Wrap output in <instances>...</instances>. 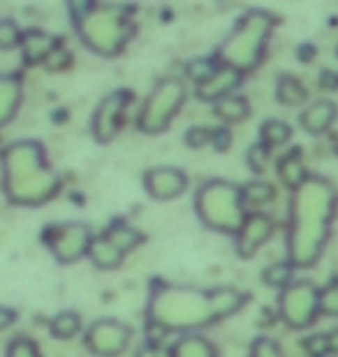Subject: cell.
I'll return each mask as SVG.
<instances>
[{
  "label": "cell",
  "mask_w": 338,
  "mask_h": 357,
  "mask_svg": "<svg viewBox=\"0 0 338 357\" xmlns=\"http://www.w3.org/2000/svg\"><path fill=\"white\" fill-rule=\"evenodd\" d=\"M262 130H264L262 135L267 144H283V142L290 137V128L285 123H280V121H269V123H264Z\"/></svg>",
  "instance_id": "obj_19"
},
{
  "label": "cell",
  "mask_w": 338,
  "mask_h": 357,
  "mask_svg": "<svg viewBox=\"0 0 338 357\" xmlns=\"http://www.w3.org/2000/svg\"><path fill=\"white\" fill-rule=\"evenodd\" d=\"M146 183H148L151 195H155L160 199L174 197L185 188V178L181 172H176V169H158V172H151L146 176Z\"/></svg>",
  "instance_id": "obj_6"
},
{
  "label": "cell",
  "mask_w": 338,
  "mask_h": 357,
  "mask_svg": "<svg viewBox=\"0 0 338 357\" xmlns=\"http://www.w3.org/2000/svg\"><path fill=\"white\" fill-rule=\"evenodd\" d=\"M89 246H91L89 230H86L84 225H66V227L54 230L52 248L63 262L77 260L79 255L86 253V248H89Z\"/></svg>",
  "instance_id": "obj_4"
},
{
  "label": "cell",
  "mask_w": 338,
  "mask_h": 357,
  "mask_svg": "<svg viewBox=\"0 0 338 357\" xmlns=\"http://www.w3.org/2000/svg\"><path fill=\"white\" fill-rule=\"evenodd\" d=\"M130 334L123 325L112 323V320H102L91 330L89 346L95 351V355H118L125 348Z\"/></svg>",
  "instance_id": "obj_3"
},
{
  "label": "cell",
  "mask_w": 338,
  "mask_h": 357,
  "mask_svg": "<svg viewBox=\"0 0 338 357\" xmlns=\"http://www.w3.org/2000/svg\"><path fill=\"white\" fill-rule=\"evenodd\" d=\"M334 121V105L332 102H318L306 112V116H301L304 123L311 132H322L325 128Z\"/></svg>",
  "instance_id": "obj_13"
},
{
  "label": "cell",
  "mask_w": 338,
  "mask_h": 357,
  "mask_svg": "<svg viewBox=\"0 0 338 357\" xmlns=\"http://www.w3.org/2000/svg\"><path fill=\"white\" fill-rule=\"evenodd\" d=\"M236 84H239V73H234V70H222V73H213L206 82L199 84V96H202L204 100L227 96V93L232 91Z\"/></svg>",
  "instance_id": "obj_9"
},
{
  "label": "cell",
  "mask_w": 338,
  "mask_h": 357,
  "mask_svg": "<svg viewBox=\"0 0 338 357\" xmlns=\"http://www.w3.org/2000/svg\"><path fill=\"white\" fill-rule=\"evenodd\" d=\"M271 232V223L267 218L262 216H255V218H248L246 220V230H243V237L239 241V251L241 255H250L255 253V248L262 244L264 239L269 237Z\"/></svg>",
  "instance_id": "obj_8"
},
{
  "label": "cell",
  "mask_w": 338,
  "mask_h": 357,
  "mask_svg": "<svg viewBox=\"0 0 338 357\" xmlns=\"http://www.w3.org/2000/svg\"><path fill=\"white\" fill-rule=\"evenodd\" d=\"M306 98V91L299 86V82L290 79V77H285L283 82H280V100L287 105H297L301 100Z\"/></svg>",
  "instance_id": "obj_18"
},
{
  "label": "cell",
  "mask_w": 338,
  "mask_h": 357,
  "mask_svg": "<svg viewBox=\"0 0 338 357\" xmlns=\"http://www.w3.org/2000/svg\"><path fill=\"white\" fill-rule=\"evenodd\" d=\"M208 306H211V313L215 316H225V313H232L241 306V295H236L234 290H215L211 297H208Z\"/></svg>",
  "instance_id": "obj_14"
},
{
  "label": "cell",
  "mask_w": 338,
  "mask_h": 357,
  "mask_svg": "<svg viewBox=\"0 0 338 357\" xmlns=\"http://www.w3.org/2000/svg\"><path fill=\"white\" fill-rule=\"evenodd\" d=\"M211 137H213V132H208L206 128H195V130L188 135V142L192 146H202L206 142H211Z\"/></svg>",
  "instance_id": "obj_25"
},
{
  "label": "cell",
  "mask_w": 338,
  "mask_h": 357,
  "mask_svg": "<svg viewBox=\"0 0 338 357\" xmlns=\"http://www.w3.org/2000/svg\"><path fill=\"white\" fill-rule=\"evenodd\" d=\"M327 348H329V351L338 353V330L332 332V334H327Z\"/></svg>",
  "instance_id": "obj_28"
},
{
  "label": "cell",
  "mask_w": 338,
  "mask_h": 357,
  "mask_svg": "<svg viewBox=\"0 0 338 357\" xmlns=\"http://www.w3.org/2000/svg\"><path fill=\"white\" fill-rule=\"evenodd\" d=\"M183 98V89L178 82H164L160 89L155 91V96L148 100L146 109L141 116V128H146L148 132H158L160 128L167 126L171 114L176 112L178 102Z\"/></svg>",
  "instance_id": "obj_2"
},
{
  "label": "cell",
  "mask_w": 338,
  "mask_h": 357,
  "mask_svg": "<svg viewBox=\"0 0 338 357\" xmlns=\"http://www.w3.org/2000/svg\"><path fill=\"white\" fill-rule=\"evenodd\" d=\"M21 100V84L17 77H0V126L14 116Z\"/></svg>",
  "instance_id": "obj_11"
},
{
  "label": "cell",
  "mask_w": 338,
  "mask_h": 357,
  "mask_svg": "<svg viewBox=\"0 0 338 357\" xmlns=\"http://www.w3.org/2000/svg\"><path fill=\"white\" fill-rule=\"evenodd\" d=\"M5 192L12 202L38 204L56 192V176L45 169L40 146L33 142L12 144L3 153Z\"/></svg>",
  "instance_id": "obj_1"
},
{
  "label": "cell",
  "mask_w": 338,
  "mask_h": 357,
  "mask_svg": "<svg viewBox=\"0 0 338 357\" xmlns=\"http://www.w3.org/2000/svg\"><path fill=\"white\" fill-rule=\"evenodd\" d=\"M21 31L19 26L10 19L0 21V49H14L17 45H21Z\"/></svg>",
  "instance_id": "obj_17"
},
{
  "label": "cell",
  "mask_w": 338,
  "mask_h": 357,
  "mask_svg": "<svg viewBox=\"0 0 338 357\" xmlns=\"http://www.w3.org/2000/svg\"><path fill=\"white\" fill-rule=\"evenodd\" d=\"M264 155H267V149H262V146H255L253 151H250V162H253L255 172H262L264 169Z\"/></svg>",
  "instance_id": "obj_26"
},
{
  "label": "cell",
  "mask_w": 338,
  "mask_h": 357,
  "mask_svg": "<svg viewBox=\"0 0 338 357\" xmlns=\"http://www.w3.org/2000/svg\"><path fill=\"white\" fill-rule=\"evenodd\" d=\"M14 320V316H12V311H7V309H0V330L3 327H7Z\"/></svg>",
  "instance_id": "obj_27"
},
{
  "label": "cell",
  "mask_w": 338,
  "mask_h": 357,
  "mask_svg": "<svg viewBox=\"0 0 338 357\" xmlns=\"http://www.w3.org/2000/svg\"><path fill=\"white\" fill-rule=\"evenodd\" d=\"M246 197L250 199V202H264L267 197H271V188H269V185H264V183H253L246 190Z\"/></svg>",
  "instance_id": "obj_23"
},
{
  "label": "cell",
  "mask_w": 338,
  "mask_h": 357,
  "mask_svg": "<svg viewBox=\"0 0 338 357\" xmlns=\"http://www.w3.org/2000/svg\"><path fill=\"white\" fill-rule=\"evenodd\" d=\"M79 325H82V320H79L77 313H61V316L54 318L52 332L59 339H70L79 332Z\"/></svg>",
  "instance_id": "obj_15"
},
{
  "label": "cell",
  "mask_w": 338,
  "mask_h": 357,
  "mask_svg": "<svg viewBox=\"0 0 338 357\" xmlns=\"http://www.w3.org/2000/svg\"><path fill=\"white\" fill-rule=\"evenodd\" d=\"M264 281L271 285H285L290 281V269L285 267V262H278V265H273L264 271Z\"/></svg>",
  "instance_id": "obj_22"
},
{
  "label": "cell",
  "mask_w": 338,
  "mask_h": 357,
  "mask_svg": "<svg viewBox=\"0 0 338 357\" xmlns=\"http://www.w3.org/2000/svg\"><path fill=\"white\" fill-rule=\"evenodd\" d=\"M336 146H338V144H336Z\"/></svg>",
  "instance_id": "obj_30"
},
{
  "label": "cell",
  "mask_w": 338,
  "mask_h": 357,
  "mask_svg": "<svg viewBox=\"0 0 338 357\" xmlns=\"http://www.w3.org/2000/svg\"><path fill=\"white\" fill-rule=\"evenodd\" d=\"M139 357H164V355H162V351H158V348L153 346V348H144V351L139 353Z\"/></svg>",
  "instance_id": "obj_29"
},
{
  "label": "cell",
  "mask_w": 338,
  "mask_h": 357,
  "mask_svg": "<svg viewBox=\"0 0 338 357\" xmlns=\"http://www.w3.org/2000/svg\"><path fill=\"white\" fill-rule=\"evenodd\" d=\"M313 285H306V292H304V299H299V285L287 292V302L283 304L285 309V318L290 320L292 325H308L313 320V313H315V306H318V299H315Z\"/></svg>",
  "instance_id": "obj_5"
},
{
  "label": "cell",
  "mask_w": 338,
  "mask_h": 357,
  "mask_svg": "<svg viewBox=\"0 0 338 357\" xmlns=\"http://www.w3.org/2000/svg\"><path fill=\"white\" fill-rule=\"evenodd\" d=\"M24 54H26V61L28 63H38V61H47L49 56L56 52V40L52 35H45V33H28L24 40Z\"/></svg>",
  "instance_id": "obj_10"
},
{
  "label": "cell",
  "mask_w": 338,
  "mask_h": 357,
  "mask_svg": "<svg viewBox=\"0 0 338 357\" xmlns=\"http://www.w3.org/2000/svg\"><path fill=\"white\" fill-rule=\"evenodd\" d=\"M89 251H91V258L95 260V265L105 267V269L116 267L118 262H121V258H123V253H121L118 248L114 246L107 237L93 241V244L89 246Z\"/></svg>",
  "instance_id": "obj_12"
},
{
  "label": "cell",
  "mask_w": 338,
  "mask_h": 357,
  "mask_svg": "<svg viewBox=\"0 0 338 357\" xmlns=\"http://www.w3.org/2000/svg\"><path fill=\"white\" fill-rule=\"evenodd\" d=\"M246 112H248L246 102H243L241 98H225L218 105V114L227 121H239V119L246 116Z\"/></svg>",
  "instance_id": "obj_16"
},
{
  "label": "cell",
  "mask_w": 338,
  "mask_h": 357,
  "mask_svg": "<svg viewBox=\"0 0 338 357\" xmlns=\"http://www.w3.org/2000/svg\"><path fill=\"white\" fill-rule=\"evenodd\" d=\"M320 306H322L325 311L336 313V316H338V288H329V290L325 292V295H322Z\"/></svg>",
  "instance_id": "obj_24"
},
{
  "label": "cell",
  "mask_w": 338,
  "mask_h": 357,
  "mask_svg": "<svg viewBox=\"0 0 338 357\" xmlns=\"http://www.w3.org/2000/svg\"><path fill=\"white\" fill-rule=\"evenodd\" d=\"M7 357H40L38 346L28 339H17L12 341L10 351H7Z\"/></svg>",
  "instance_id": "obj_21"
},
{
  "label": "cell",
  "mask_w": 338,
  "mask_h": 357,
  "mask_svg": "<svg viewBox=\"0 0 338 357\" xmlns=\"http://www.w3.org/2000/svg\"><path fill=\"white\" fill-rule=\"evenodd\" d=\"M125 105V96H112L107 98L102 107L98 109L95 116V132L100 139H109L114 132H116V116H121Z\"/></svg>",
  "instance_id": "obj_7"
},
{
  "label": "cell",
  "mask_w": 338,
  "mask_h": 357,
  "mask_svg": "<svg viewBox=\"0 0 338 357\" xmlns=\"http://www.w3.org/2000/svg\"><path fill=\"white\" fill-rule=\"evenodd\" d=\"M280 165H283L280 172H283V178H287V183L297 185L301 178H304V169H299L301 165L297 162V153H292L290 158H285L283 162H280Z\"/></svg>",
  "instance_id": "obj_20"
}]
</instances>
